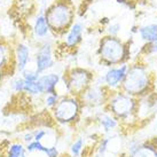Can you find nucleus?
<instances>
[{
	"label": "nucleus",
	"instance_id": "nucleus-1",
	"mask_svg": "<svg viewBox=\"0 0 157 157\" xmlns=\"http://www.w3.org/2000/svg\"><path fill=\"white\" fill-rule=\"evenodd\" d=\"M138 105L136 98L126 94L125 92H113L105 103V110L113 113L117 118L123 127H132L139 123L138 118Z\"/></svg>",
	"mask_w": 157,
	"mask_h": 157
},
{
	"label": "nucleus",
	"instance_id": "nucleus-2",
	"mask_svg": "<svg viewBox=\"0 0 157 157\" xmlns=\"http://www.w3.org/2000/svg\"><path fill=\"white\" fill-rule=\"evenodd\" d=\"M153 80L147 68L140 64L128 67V71L122 85V91L133 98H142L151 91Z\"/></svg>",
	"mask_w": 157,
	"mask_h": 157
},
{
	"label": "nucleus",
	"instance_id": "nucleus-3",
	"mask_svg": "<svg viewBox=\"0 0 157 157\" xmlns=\"http://www.w3.org/2000/svg\"><path fill=\"white\" fill-rule=\"evenodd\" d=\"M99 54L102 61L108 66H116L125 63V60H127L128 56V51L122 40L117 37L109 36L101 40Z\"/></svg>",
	"mask_w": 157,
	"mask_h": 157
},
{
	"label": "nucleus",
	"instance_id": "nucleus-4",
	"mask_svg": "<svg viewBox=\"0 0 157 157\" xmlns=\"http://www.w3.org/2000/svg\"><path fill=\"white\" fill-rule=\"evenodd\" d=\"M80 101L78 96H64L59 100L57 105L52 110L53 121L60 125H71L79 119Z\"/></svg>",
	"mask_w": 157,
	"mask_h": 157
},
{
	"label": "nucleus",
	"instance_id": "nucleus-5",
	"mask_svg": "<svg viewBox=\"0 0 157 157\" xmlns=\"http://www.w3.org/2000/svg\"><path fill=\"white\" fill-rule=\"evenodd\" d=\"M93 76L90 71L82 68L72 69L68 76L67 80V90L72 95L79 96L84 91L91 86V82Z\"/></svg>",
	"mask_w": 157,
	"mask_h": 157
},
{
	"label": "nucleus",
	"instance_id": "nucleus-6",
	"mask_svg": "<svg viewBox=\"0 0 157 157\" xmlns=\"http://www.w3.org/2000/svg\"><path fill=\"white\" fill-rule=\"evenodd\" d=\"M71 17L72 14L69 7L63 2H60L48 10L46 21L48 26L52 28L53 30L61 31L69 25L71 22Z\"/></svg>",
	"mask_w": 157,
	"mask_h": 157
},
{
	"label": "nucleus",
	"instance_id": "nucleus-7",
	"mask_svg": "<svg viewBox=\"0 0 157 157\" xmlns=\"http://www.w3.org/2000/svg\"><path fill=\"white\" fill-rule=\"evenodd\" d=\"M109 95L110 94H107L102 86L93 85V86L86 88L84 93H82L79 96L85 105H88L91 108H96V107L105 105Z\"/></svg>",
	"mask_w": 157,
	"mask_h": 157
},
{
	"label": "nucleus",
	"instance_id": "nucleus-8",
	"mask_svg": "<svg viewBox=\"0 0 157 157\" xmlns=\"http://www.w3.org/2000/svg\"><path fill=\"white\" fill-rule=\"evenodd\" d=\"M128 67L126 63H122L117 67H111L105 74V86L113 92L122 90V85L124 83V79L126 77L128 71Z\"/></svg>",
	"mask_w": 157,
	"mask_h": 157
},
{
	"label": "nucleus",
	"instance_id": "nucleus-9",
	"mask_svg": "<svg viewBox=\"0 0 157 157\" xmlns=\"http://www.w3.org/2000/svg\"><path fill=\"white\" fill-rule=\"evenodd\" d=\"M95 122L98 124L99 128L101 130V132L105 135L117 134L119 130L123 127L122 124L119 123V121L113 116V113H110L108 110L100 111V113H96Z\"/></svg>",
	"mask_w": 157,
	"mask_h": 157
},
{
	"label": "nucleus",
	"instance_id": "nucleus-10",
	"mask_svg": "<svg viewBox=\"0 0 157 157\" xmlns=\"http://www.w3.org/2000/svg\"><path fill=\"white\" fill-rule=\"evenodd\" d=\"M127 157H157V138L142 140Z\"/></svg>",
	"mask_w": 157,
	"mask_h": 157
},
{
	"label": "nucleus",
	"instance_id": "nucleus-11",
	"mask_svg": "<svg viewBox=\"0 0 157 157\" xmlns=\"http://www.w3.org/2000/svg\"><path fill=\"white\" fill-rule=\"evenodd\" d=\"M54 66V60L52 56V49L49 45H45L39 49V53L36 56V70L37 72H44Z\"/></svg>",
	"mask_w": 157,
	"mask_h": 157
},
{
	"label": "nucleus",
	"instance_id": "nucleus-12",
	"mask_svg": "<svg viewBox=\"0 0 157 157\" xmlns=\"http://www.w3.org/2000/svg\"><path fill=\"white\" fill-rule=\"evenodd\" d=\"M60 77L56 74H47L40 76L38 79L40 88L43 93L46 94H56V86L59 84Z\"/></svg>",
	"mask_w": 157,
	"mask_h": 157
},
{
	"label": "nucleus",
	"instance_id": "nucleus-13",
	"mask_svg": "<svg viewBox=\"0 0 157 157\" xmlns=\"http://www.w3.org/2000/svg\"><path fill=\"white\" fill-rule=\"evenodd\" d=\"M140 38L148 44L157 41V24H147L139 29Z\"/></svg>",
	"mask_w": 157,
	"mask_h": 157
},
{
	"label": "nucleus",
	"instance_id": "nucleus-14",
	"mask_svg": "<svg viewBox=\"0 0 157 157\" xmlns=\"http://www.w3.org/2000/svg\"><path fill=\"white\" fill-rule=\"evenodd\" d=\"M82 32H83V26L80 25L79 23H76L75 25H72V28L70 29V31L67 35L66 44L69 47L76 46L80 41V39H82Z\"/></svg>",
	"mask_w": 157,
	"mask_h": 157
},
{
	"label": "nucleus",
	"instance_id": "nucleus-15",
	"mask_svg": "<svg viewBox=\"0 0 157 157\" xmlns=\"http://www.w3.org/2000/svg\"><path fill=\"white\" fill-rule=\"evenodd\" d=\"M16 56H17V68L20 71H24L25 66L29 61V48L25 45H20L16 51Z\"/></svg>",
	"mask_w": 157,
	"mask_h": 157
},
{
	"label": "nucleus",
	"instance_id": "nucleus-16",
	"mask_svg": "<svg viewBox=\"0 0 157 157\" xmlns=\"http://www.w3.org/2000/svg\"><path fill=\"white\" fill-rule=\"evenodd\" d=\"M85 149V140L83 138H77L70 144V155L71 157H80Z\"/></svg>",
	"mask_w": 157,
	"mask_h": 157
},
{
	"label": "nucleus",
	"instance_id": "nucleus-17",
	"mask_svg": "<svg viewBox=\"0 0 157 157\" xmlns=\"http://www.w3.org/2000/svg\"><path fill=\"white\" fill-rule=\"evenodd\" d=\"M25 147L20 142H15L8 147V153L6 157H25Z\"/></svg>",
	"mask_w": 157,
	"mask_h": 157
},
{
	"label": "nucleus",
	"instance_id": "nucleus-18",
	"mask_svg": "<svg viewBox=\"0 0 157 157\" xmlns=\"http://www.w3.org/2000/svg\"><path fill=\"white\" fill-rule=\"evenodd\" d=\"M48 24L44 16H39L35 24V32L38 37H45L48 33Z\"/></svg>",
	"mask_w": 157,
	"mask_h": 157
},
{
	"label": "nucleus",
	"instance_id": "nucleus-19",
	"mask_svg": "<svg viewBox=\"0 0 157 157\" xmlns=\"http://www.w3.org/2000/svg\"><path fill=\"white\" fill-rule=\"evenodd\" d=\"M24 92H28L33 95H38V94L43 93L39 84H38V80L37 82H25L24 80Z\"/></svg>",
	"mask_w": 157,
	"mask_h": 157
},
{
	"label": "nucleus",
	"instance_id": "nucleus-20",
	"mask_svg": "<svg viewBox=\"0 0 157 157\" xmlns=\"http://www.w3.org/2000/svg\"><path fill=\"white\" fill-rule=\"evenodd\" d=\"M59 95L56 94H46V96H45V105H46V108H48V109H54V107L57 105V102H59Z\"/></svg>",
	"mask_w": 157,
	"mask_h": 157
},
{
	"label": "nucleus",
	"instance_id": "nucleus-21",
	"mask_svg": "<svg viewBox=\"0 0 157 157\" xmlns=\"http://www.w3.org/2000/svg\"><path fill=\"white\" fill-rule=\"evenodd\" d=\"M33 133V140L35 141H41L48 135V130L47 128H41V127H37L35 131H32Z\"/></svg>",
	"mask_w": 157,
	"mask_h": 157
},
{
	"label": "nucleus",
	"instance_id": "nucleus-22",
	"mask_svg": "<svg viewBox=\"0 0 157 157\" xmlns=\"http://www.w3.org/2000/svg\"><path fill=\"white\" fill-rule=\"evenodd\" d=\"M23 79L25 82H37L39 79V74L37 72V70L35 71H23Z\"/></svg>",
	"mask_w": 157,
	"mask_h": 157
},
{
	"label": "nucleus",
	"instance_id": "nucleus-23",
	"mask_svg": "<svg viewBox=\"0 0 157 157\" xmlns=\"http://www.w3.org/2000/svg\"><path fill=\"white\" fill-rule=\"evenodd\" d=\"M46 157H60V150L56 146H49L45 154Z\"/></svg>",
	"mask_w": 157,
	"mask_h": 157
},
{
	"label": "nucleus",
	"instance_id": "nucleus-24",
	"mask_svg": "<svg viewBox=\"0 0 157 157\" xmlns=\"http://www.w3.org/2000/svg\"><path fill=\"white\" fill-rule=\"evenodd\" d=\"M12 85H13V88L16 92H22V91H24V79H22V78L15 79Z\"/></svg>",
	"mask_w": 157,
	"mask_h": 157
},
{
	"label": "nucleus",
	"instance_id": "nucleus-25",
	"mask_svg": "<svg viewBox=\"0 0 157 157\" xmlns=\"http://www.w3.org/2000/svg\"><path fill=\"white\" fill-rule=\"evenodd\" d=\"M121 29H122V25L118 24V23H115V24H111V25L108 28V32H109L110 36L116 37V36L118 35V32L121 31Z\"/></svg>",
	"mask_w": 157,
	"mask_h": 157
},
{
	"label": "nucleus",
	"instance_id": "nucleus-26",
	"mask_svg": "<svg viewBox=\"0 0 157 157\" xmlns=\"http://www.w3.org/2000/svg\"><path fill=\"white\" fill-rule=\"evenodd\" d=\"M147 52L149 54H157V41L147 45Z\"/></svg>",
	"mask_w": 157,
	"mask_h": 157
},
{
	"label": "nucleus",
	"instance_id": "nucleus-27",
	"mask_svg": "<svg viewBox=\"0 0 157 157\" xmlns=\"http://www.w3.org/2000/svg\"><path fill=\"white\" fill-rule=\"evenodd\" d=\"M6 48L0 45V67H2L6 62Z\"/></svg>",
	"mask_w": 157,
	"mask_h": 157
},
{
	"label": "nucleus",
	"instance_id": "nucleus-28",
	"mask_svg": "<svg viewBox=\"0 0 157 157\" xmlns=\"http://www.w3.org/2000/svg\"><path fill=\"white\" fill-rule=\"evenodd\" d=\"M23 141H25L26 144L32 142V141H33V133H32V132H28V133H25L24 136H23Z\"/></svg>",
	"mask_w": 157,
	"mask_h": 157
}]
</instances>
